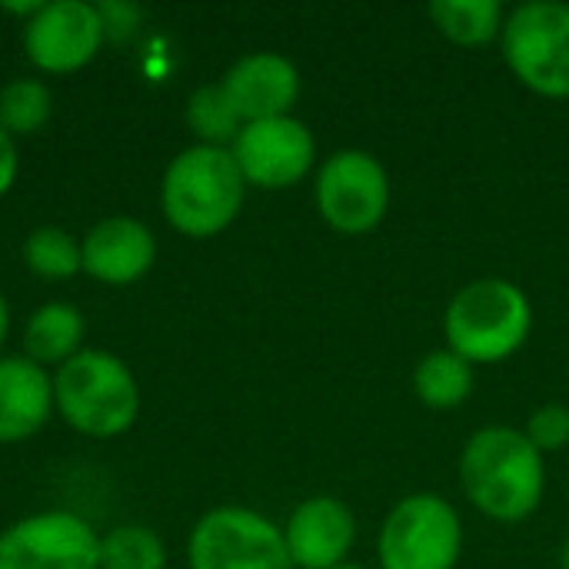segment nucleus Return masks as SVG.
<instances>
[{"label": "nucleus", "mask_w": 569, "mask_h": 569, "mask_svg": "<svg viewBox=\"0 0 569 569\" xmlns=\"http://www.w3.org/2000/svg\"><path fill=\"white\" fill-rule=\"evenodd\" d=\"M460 487L483 517L520 523L543 503V453L517 427H483L460 453Z\"/></svg>", "instance_id": "1"}, {"label": "nucleus", "mask_w": 569, "mask_h": 569, "mask_svg": "<svg viewBox=\"0 0 569 569\" xmlns=\"http://www.w3.org/2000/svg\"><path fill=\"white\" fill-rule=\"evenodd\" d=\"M533 330V307L523 287L503 277H480L453 293L443 313L447 350L467 363H503L523 350Z\"/></svg>", "instance_id": "2"}, {"label": "nucleus", "mask_w": 569, "mask_h": 569, "mask_svg": "<svg viewBox=\"0 0 569 569\" xmlns=\"http://www.w3.org/2000/svg\"><path fill=\"white\" fill-rule=\"evenodd\" d=\"M247 197V180L227 147H190L163 173V213L183 237L203 240L227 230Z\"/></svg>", "instance_id": "3"}, {"label": "nucleus", "mask_w": 569, "mask_h": 569, "mask_svg": "<svg viewBox=\"0 0 569 569\" xmlns=\"http://www.w3.org/2000/svg\"><path fill=\"white\" fill-rule=\"evenodd\" d=\"M53 403L77 433L120 437L137 420L140 390L120 357L80 350L53 377Z\"/></svg>", "instance_id": "4"}, {"label": "nucleus", "mask_w": 569, "mask_h": 569, "mask_svg": "<svg viewBox=\"0 0 569 569\" xmlns=\"http://www.w3.org/2000/svg\"><path fill=\"white\" fill-rule=\"evenodd\" d=\"M513 77L540 97H569V3L530 0L507 13L500 33Z\"/></svg>", "instance_id": "5"}, {"label": "nucleus", "mask_w": 569, "mask_h": 569, "mask_svg": "<svg viewBox=\"0 0 569 569\" xmlns=\"http://www.w3.org/2000/svg\"><path fill=\"white\" fill-rule=\"evenodd\" d=\"M463 553V523L437 493L403 497L383 520L377 557L383 569H453Z\"/></svg>", "instance_id": "6"}, {"label": "nucleus", "mask_w": 569, "mask_h": 569, "mask_svg": "<svg viewBox=\"0 0 569 569\" xmlns=\"http://www.w3.org/2000/svg\"><path fill=\"white\" fill-rule=\"evenodd\" d=\"M190 569H293L283 530L247 507H217L190 533Z\"/></svg>", "instance_id": "7"}, {"label": "nucleus", "mask_w": 569, "mask_h": 569, "mask_svg": "<svg viewBox=\"0 0 569 569\" xmlns=\"http://www.w3.org/2000/svg\"><path fill=\"white\" fill-rule=\"evenodd\" d=\"M317 210L340 233H370L390 210L387 167L370 150H337L317 173Z\"/></svg>", "instance_id": "8"}, {"label": "nucleus", "mask_w": 569, "mask_h": 569, "mask_svg": "<svg viewBox=\"0 0 569 569\" xmlns=\"http://www.w3.org/2000/svg\"><path fill=\"white\" fill-rule=\"evenodd\" d=\"M243 180L260 190H287L300 183L317 160V140L297 117L243 123L230 147Z\"/></svg>", "instance_id": "9"}, {"label": "nucleus", "mask_w": 569, "mask_h": 569, "mask_svg": "<svg viewBox=\"0 0 569 569\" xmlns=\"http://www.w3.org/2000/svg\"><path fill=\"white\" fill-rule=\"evenodd\" d=\"M0 569H100V540L77 513H37L0 533Z\"/></svg>", "instance_id": "10"}, {"label": "nucleus", "mask_w": 569, "mask_h": 569, "mask_svg": "<svg viewBox=\"0 0 569 569\" xmlns=\"http://www.w3.org/2000/svg\"><path fill=\"white\" fill-rule=\"evenodd\" d=\"M103 43V23L93 3L53 0L23 27V50L33 67L47 73H73L87 67Z\"/></svg>", "instance_id": "11"}, {"label": "nucleus", "mask_w": 569, "mask_h": 569, "mask_svg": "<svg viewBox=\"0 0 569 569\" xmlns=\"http://www.w3.org/2000/svg\"><path fill=\"white\" fill-rule=\"evenodd\" d=\"M283 540L293 569H333L357 543V517L337 497H310L290 513Z\"/></svg>", "instance_id": "12"}, {"label": "nucleus", "mask_w": 569, "mask_h": 569, "mask_svg": "<svg viewBox=\"0 0 569 569\" xmlns=\"http://www.w3.org/2000/svg\"><path fill=\"white\" fill-rule=\"evenodd\" d=\"M233 110L243 123L290 117V107L300 97V73L297 67L273 50H257L240 57L227 77L220 80Z\"/></svg>", "instance_id": "13"}, {"label": "nucleus", "mask_w": 569, "mask_h": 569, "mask_svg": "<svg viewBox=\"0 0 569 569\" xmlns=\"http://www.w3.org/2000/svg\"><path fill=\"white\" fill-rule=\"evenodd\" d=\"M83 270L100 283H133L150 273L157 260L153 233L133 217H110L97 223L80 243Z\"/></svg>", "instance_id": "14"}, {"label": "nucleus", "mask_w": 569, "mask_h": 569, "mask_svg": "<svg viewBox=\"0 0 569 569\" xmlns=\"http://www.w3.org/2000/svg\"><path fill=\"white\" fill-rule=\"evenodd\" d=\"M53 407V383L27 357L0 360V443H17L33 437Z\"/></svg>", "instance_id": "15"}, {"label": "nucleus", "mask_w": 569, "mask_h": 569, "mask_svg": "<svg viewBox=\"0 0 569 569\" xmlns=\"http://www.w3.org/2000/svg\"><path fill=\"white\" fill-rule=\"evenodd\" d=\"M83 340V317L77 307L70 303H47L40 307L23 333V347H27V360H33L37 367L47 363H67L73 360Z\"/></svg>", "instance_id": "16"}, {"label": "nucleus", "mask_w": 569, "mask_h": 569, "mask_svg": "<svg viewBox=\"0 0 569 569\" xmlns=\"http://www.w3.org/2000/svg\"><path fill=\"white\" fill-rule=\"evenodd\" d=\"M413 390L430 410H457L473 393V363L457 357L453 350L427 353L413 370Z\"/></svg>", "instance_id": "17"}, {"label": "nucleus", "mask_w": 569, "mask_h": 569, "mask_svg": "<svg viewBox=\"0 0 569 569\" xmlns=\"http://www.w3.org/2000/svg\"><path fill=\"white\" fill-rule=\"evenodd\" d=\"M433 27L460 47H483L503 33V7L500 0H433L427 7Z\"/></svg>", "instance_id": "18"}, {"label": "nucleus", "mask_w": 569, "mask_h": 569, "mask_svg": "<svg viewBox=\"0 0 569 569\" xmlns=\"http://www.w3.org/2000/svg\"><path fill=\"white\" fill-rule=\"evenodd\" d=\"M187 123L203 140V147H227V143L233 147V140L243 130V120L233 110V103H230V97H227V90L220 83H207L190 97Z\"/></svg>", "instance_id": "19"}, {"label": "nucleus", "mask_w": 569, "mask_h": 569, "mask_svg": "<svg viewBox=\"0 0 569 569\" xmlns=\"http://www.w3.org/2000/svg\"><path fill=\"white\" fill-rule=\"evenodd\" d=\"M50 110H53V97L50 87L40 80L20 77L0 90V130L10 137L37 133L50 120Z\"/></svg>", "instance_id": "20"}, {"label": "nucleus", "mask_w": 569, "mask_h": 569, "mask_svg": "<svg viewBox=\"0 0 569 569\" xmlns=\"http://www.w3.org/2000/svg\"><path fill=\"white\" fill-rule=\"evenodd\" d=\"M27 267L43 280H67L77 270H83V253L77 240L60 227H40L23 243Z\"/></svg>", "instance_id": "21"}, {"label": "nucleus", "mask_w": 569, "mask_h": 569, "mask_svg": "<svg viewBox=\"0 0 569 569\" xmlns=\"http://www.w3.org/2000/svg\"><path fill=\"white\" fill-rule=\"evenodd\" d=\"M167 550L147 527H117L100 540V569H163Z\"/></svg>", "instance_id": "22"}, {"label": "nucleus", "mask_w": 569, "mask_h": 569, "mask_svg": "<svg viewBox=\"0 0 569 569\" xmlns=\"http://www.w3.org/2000/svg\"><path fill=\"white\" fill-rule=\"evenodd\" d=\"M527 440L540 450V453H557L569 447V410L560 403L540 407L533 410V417L527 420Z\"/></svg>", "instance_id": "23"}, {"label": "nucleus", "mask_w": 569, "mask_h": 569, "mask_svg": "<svg viewBox=\"0 0 569 569\" xmlns=\"http://www.w3.org/2000/svg\"><path fill=\"white\" fill-rule=\"evenodd\" d=\"M97 13H100V23H103V40H107V37H110V40H123V37H130V33L137 30V23H140V7H133V3L107 0V3L97 7Z\"/></svg>", "instance_id": "24"}, {"label": "nucleus", "mask_w": 569, "mask_h": 569, "mask_svg": "<svg viewBox=\"0 0 569 569\" xmlns=\"http://www.w3.org/2000/svg\"><path fill=\"white\" fill-rule=\"evenodd\" d=\"M17 167H20V160H17L13 137L0 130V197L13 187V180H17Z\"/></svg>", "instance_id": "25"}, {"label": "nucleus", "mask_w": 569, "mask_h": 569, "mask_svg": "<svg viewBox=\"0 0 569 569\" xmlns=\"http://www.w3.org/2000/svg\"><path fill=\"white\" fill-rule=\"evenodd\" d=\"M7 330H10V313H7V300H3V293H0V347H3V340H7Z\"/></svg>", "instance_id": "26"}, {"label": "nucleus", "mask_w": 569, "mask_h": 569, "mask_svg": "<svg viewBox=\"0 0 569 569\" xmlns=\"http://www.w3.org/2000/svg\"><path fill=\"white\" fill-rule=\"evenodd\" d=\"M560 569H569V540L560 547Z\"/></svg>", "instance_id": "27"}, {"label": "nucleus", "mask_w": 569, "mask_h": 569, "mask_svg": "<svg viewBox=\"0 0 569 569\" xmlns=\"http://www.w3.org/2000/svg\"><path fill=\"white\" fill-rule=\"evenodd\" d=\"M333 569H367V567H357V563H340V567Z\"/></svg>", "instance_id": "28"}]
</instances>
